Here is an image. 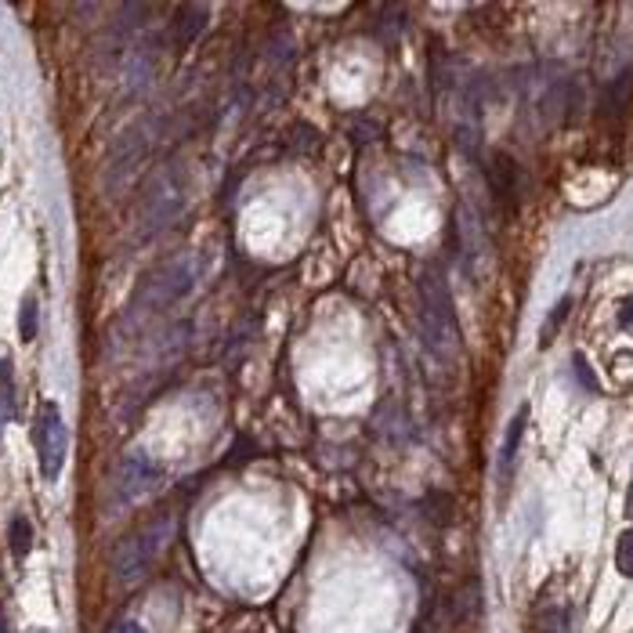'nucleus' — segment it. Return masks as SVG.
Wrapping results in <instances>:
<instances>
[{
  "label": "nucleus",
  "mask_w": 633,
  "mask_h": 633,
  "mask_svg": "<svg viewBox=\"0 0 633 633\" xmlns=\"http://www.w3.org/2000/svg\"><path fill=\"white\" fill-rule=\"evenodd\" d=\"M196 279H199L196 254H174L171 261L152 268V272L145 275V283L138 286V293H134V301L127 304V312H123V330L142 326L152 315H160L163 308H171L174 301H181V297L196 286Z\"/></svg>",
  "instance_id": "obj_1"
},
{
  "label": "nucleus",
  "mask_w": 633,
  "mask_h": 633,
  "mask_svg": "<svg viewBox=\"0 0 633 633\" xmlns=\"http://www.w3.org/2000/svg\"><path fill=\"white\" fill-rule=\"evenodd\" d=\"M416 293H420V333H424V344L442 362L456 359L460 326H456V308L453 297H449V286H445V275L438 268H424Z\"/></svg>",
  "instance_id": "obj_2"
},
{
  "label": "nucleus",
  "mask_w": 633,
  "mask_h": 633,
  "mask_svg": "<svg viewBox=\"0 0 633 633\" xmlns=\"http://www.w3.org/2000/svg\"><path fill=\"white\" fill-rule=\"evenodd\" d=\"M171 532H174V518L171 514H160V518H152L149 525H142L138 532H131V536L123 539L113 554L116 583L123 586L142 583V579L149 576V568L156 565L160 554L167 550V543H171Z\"/></svg>",
  "instance_id": "obj_3"
},
{
  "label": "nucleus",
  "mask_w": 633,
  "mask_h": 633,
  "mask_svg": "<svg viewBox=\"0 0 633 633\" xmlns=\"http://www.w3.org/2000/svg\"><path fill=\"white\" fill-rule=\"evenodd\" d=\"M185 196H189V181H185V171H181L178 163H167L163 171L152 174L149 189L142 196V239L145 236H156L160 228H167L174 218H178L181 210H185Z\"/></svg>",
  "instance_id": "obj_4"
},
{
  "label": "nucleus",
  "mask_w": 633,
  "mask_h": 633,
  "mask_svg": "<svg viewBox=\"0 0 633 633\" xmlns=\"http://www.w3.org/2000/svg\"><path fill=\"white\" fill-rule=\"evenodd\" d=\"M33 445H37V460H40V474L55 482L62 467H66V453H69V427L62 420V409L55 402H44L37 409V420H33Z\"/></svg>",
  "instance_id": "obj_5"
},
{
  "label": "nucleus",
  "mask_w": 633,
  "mask_h": 633,
  "mask_svg": "<svg viewBox=\"0 0 633 633\" xmlns=\"http://www.w3.org/2000/svg\"><path fill=\"white\" fill-rule=\"evenodd\" d=\"M160 478H163V463H156L149 453H142V449H134V453L123 456L120 467H116V478H113L116 500L120 503L142 500L145 492H152L160 485Z\"/></svg>",
  "instance_id": "obj_6"
},
{
  "label": "nucleus",
  "mask_w": 633,
  "mask_h": 633,
  "mask_svg": "<svg viewBox=\"0 0 633 633\" xmlns=\"http://www.w3.org/2000/svg\"><path fill=\"white\" fill-rule=\"evenodd\" d=\"M152 149V131L149 127H131L127 134H120V142L113 145V152H109V163H105V185L109 189H120V185H127L134 174V167H142L145 156H149Z\"/></svg>",
  "instance_id": "obj_7"
},
{
  "label": "nucleus",
  "mask_w": 633,
  "mask_h": 633,
  "mask_svg": "<svg viewBox=\"0 0 633 633\" xmlns=\"http://www.w3.org/2000/svg\"><path fill=\"white\" fill-rule=\"evenodd\" d=\"M456 236H460V254H463V265H467V272L478 275V265H482L485 250H489V243H485V228H482V218L471 210V203H463L460 210H456Z\"/></svg>",
  "instance_id": "obj_8"
},
{
  "label": "nucleus",
  "mask_w": 633,
  "mask_h": 633,
  "mask_svg": "<svg viewBox=\"0 0 633 633\" xmlns=\"http://www.w3.org/2000/svg\"><path fill=\"white\" fill-rule=\"evenodd\" d=\"M525 424H529V406H521L518 413L511 416V424H507V435H503V445H500V460H496L500 482L511 478L514 460H518V449H521V438H525Z\"/></svg>",
  "instance_id": "obj_9"
},
{
  "label": "nucleus",
  "mask_w": 633,
  "mask_h": 633,
  "mask_svg": "<svg viewBox=\"0 0 633 633\" xmlns=\"http://www.w3.org/2000/svg\"><path fill=\"white\" fill-rule=\"evenodd\" d=\"M489 185L500 203L514 207V196H518V163H514L511 156L496 152V156H492V167H489Z\"/></svg>",
  "instance_id": "obj_10"
},
{
  "label": "nucleus",
  "mask_w": 633,
  "mask_h": 633,
  "mask_svg": "<svg viewBox=\"0 0 633 633\" xmlns=\"http://www.w3.org/2000/svg\"><path fill=\"white\" fill-rule=\"evenodd\" d=\"M207 26V8L203 4H181L178 8V48H189L192 40Z\"/></svg>",
  "instance_id": "obj_11"
},
{
  "label": "nucleus",
  "mask_w": 633,
  "mask_h": 633,
  "mask_svg": "<svg viewBox=\"0 0 633 633\" xmlns=\"http://www.w3.org/2000/svg\"><path fill=\"white\" fill-rule=\"evenodd\" d=\"M532 633H568V608L565 605H547L532 619Z\"/></svg>",
  "instance_id": "obj_12"
},
{
  "label": "nucleus",
  "mask_w": 633,
  "mask_h": 633,
  "mask_svg": "<svg viewBox=\"0 0 633 633\" xmlns=\"http://www.w3.org/2000/svg\"><path fill=\"white\" fill-rule=\"evenodd\" d=\"M37 326H40V304L37 297L29 293L26 301H22V312H19V333H22V341H37Z\"/></svg>",
  "instance_id": "obj_13"
},
{
  "label": "nucleus",
  "mask_w": 633,
  "mask_h": 633,
  "mask_svg": "<svg viewBox=\"0 0 633 633\" xmlns=\"http://www.w3.org/2000/svg\"><path fill=\"white\" fill-rule=\"evenodd\" d=\"M29 547H33V525H29V518H11V554L15 558H26Z\"/></svg>",
  "instance_id": "obj_14"
},
{
  "label": "nucleus",
  "mask_w": 633,
  "mask_h": 633,
  "mask_svg": "<svg viewBox=\"0 0 633 633\" xmlns=\"http://www.w3.org/2000/svg\"><path fill=\"white\" fill-rule=\"evenodd\" d=\"M568 308H572V297H561L558 304H554V312H550V319L543 322V330H539V344H550V337L558 333V326L565 322Z\"/></svg>",
  "instance_id": "obj_15"
},
{
  "label": "nucleus",
  "mask_w": 633,
  "mask_h": 633,
  "mask_svg": "<svg viewBox=\"0 0 633 633\" xmlns=\"http://www.w3.org/2000/svg\"><path fill=\"white\" fill-rule=\"evenodd\" d=\"M0 406L4 413H15V380H11V362L0 359Z\"/></svg>",
  "instance_id": "obj_16"
},
{
  "label": "nucleus",
  "mask_w": 633,
  "mask_h": 633,
  "mask_svg": "<svg viewBox=\"0 0 633 633\" xmlns=\"http://www.w3.org/2000/svg\"><path fill=\"white\" fill-rule=\"evenodd\" d=\"M615 568L623 572V576L633 579V529H626L619 536V547H615Z\"/></svg>",
  "instance_id": "obj_17"
},
{
  "label": "nucleus",
  "mask_w": 633,
  "mask_h": 633,
  "mask_svg": "<svg viewBox=\"0 0 633 633\" xmlns=\"http://www.w3.org/2000/svg\"><path fill=\"white\" fill-rule=\"evenodd\" d=\"M572 362H576V377H579V380H583V384H586V391H597V380L590 377V366H586V359H583V355H576V359H572Z\"/></svg>",
  "instance_id": "obj_18"
},
{
  "label": "nucleus",
  "mask_w": 633,
  "mask_h": 633,
  "mask_svg": "<svg viewBox=\"0 0 633 633\" xmlns=\"http://www.w3.org/2000/svg\"><path fill=\"white\" fill-rule=\"evenodd\" d=\"M109 633H145V630H142L138 623H134V619H120V623H116Z\"/></svg>",
  "instance_id": "obj_19"
},
{
  "label": "nucleus",
  "mask_w": 633,
  "mask_h": 633,
  "mask_svg": "<svg viewBox=\"0 0 633 633\" xmlns=\"http://www.w3.org/2000/svg\"><path fill=\"white\" fill-rule=\"evenodd\" d=\"M619 322H623V326H633V297L623 301V308H619Z\"/></svg>",
  "instance_id": "obj_20"
},
{
  "label": "nucleus",
  "mask_w": 633,
  "mask_h": 633,
  "mask_svg": "<svg viewBox=\"0 0 633 633\" xmlns=\"http://www.w3.org/2000/svg\"><path fill=\"white\" fill-rule=\"evenodd\" d=\"M626 514H630V518H633V492H630V496H626Z\"/></svg>",
  "instance_id": "obj_21"
},
{
  "label": "nucleus",
  "mask_w": 633,
  "mask_h": 633,
  "mask_svg": "<svg viewBox=\"0 0 633 633\" xmlns=\"http://www.w3.org/2000/svg\"><path fill=\"white\" fill-rule=\"evenodd\" d=\"M0 633H8V619L4 615H0Z\"/></svg>",
  "instance_id": "obj_22"
}]
</instances>
